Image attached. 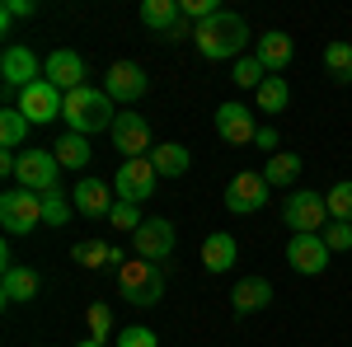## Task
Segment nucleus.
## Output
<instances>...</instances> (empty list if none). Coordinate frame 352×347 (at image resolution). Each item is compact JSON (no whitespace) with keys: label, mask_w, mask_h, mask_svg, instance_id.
<instances>
[{"label":"nucleus","mask_w":352,"mask_h":347,"mask_svg":"<svg viewBox=\"0 0 352 347\" xmlns=\"http://www.w3.org/2000/svg\"><path fill=\"white\" fill-rule=\"evenodd\" d=\"M244 43H249V24H244L240 14H230V10H221L217 19H207V24H197L192 33V47L207 56V61H240Z\"/></svg>","instance_id":"obj_1"},{"label":"nucleus","mask_w":352,"mask_h":347,"mask_svg":"<svg viewBox=\"0 0 352 347\" xmlns=\"http://www.w3.org/2000/svg\"><path fill=\"white\" fill-rule=\"evenodd\" d=\"M61 117H66V132H104L113 122H118V113H113V99L104 94V89H94V85H80V89H71L66 94V108H61Z\"/></svg>","instance_id":"obj_2"},{"label":"nucleus","mask_w":352,"mask_h":347,"mask_svg":"<svg viewBox=\"0 0 352 347\" xmlns=\"http://www.w3.org/2000/svg\"><path fill=\"white\" fill-rule=\"evenodd\" d=\"M118 295L136 305V310H151L164 300V267L151 258H132V263L118 267Z\"/></svg>","instance_id":"obj_3"},{"label":"nucleus","mask_w":352,"mask_h":347,"mask_svg":"<svg viewBox=\"0 0 352 347\" xmlns=\"http://www.w3.org/2000/svg\"><path fill=\"white\" fill-rule=\"evenodd\" d=\"M282 221L292 225V235H320L329 225V202L315 192V188H296L282 207Z\"/></svg>","instance_id":"obj_4"},{"label":"nucleus","mask_w":352,"mask_h":347,"mask_svg":"<svg viewBox=\"0 0 352 347\" xmlns=\"http://www.w3.org/2000/svg\"><path fill=\"white\" fill-rule=\"evenodd\" d=\"M0 225H5V235H28V230H38V225H43V197L28 192V188H10V192L0 197Z\"/></svg>","instance_id":"obj_5"},{"label":"nucleus","mask_w":352,"mask_h":347,"mask_svg":"<svg viewBox=\"0 0 352 347\" xmlns=\"http://www.w3.org/2000/svg\"><path fill=\"white\" fill-rule=\"evenodd\" d=\"M155 164H151V155L146 160H122L118 164V174H113V192H118V202H132V207H141V202H151L155 197Z\"/></svg>","instance_id":"obj_6"},{"label":"nucleus","mask_w":352,"mask_h":347,"mask_svg":"<svg viewBox=\"0 0 352 347\" xmlns=\"http://www.w3.org/2000/svg\"><path fill=\"white\" fill-rule=\"evenodd\" d=\"M146 89H151V76L136 61H113L109 71H104V94H109L113 104H136Z\"/></svg>","instance_id":"obj_7"},{"label":"nucleus","mask_w":352,"mask_h":347,"mask_svg":"<svg viewBox=\"0 0 352 347\" xmlns=\"http://www.w3.org/2000/svg\"><path fill=\"white\" fill-rule=\"evenodd\" d=\"M113 146L127 155V160H146L151 150H155V141H151V122L141 117V113H118V122H113Z\"/></svg>","instance_id":"obj_8"},{"label":"nucleus","mask_w":352,"mask_h":347,"mask_svg":"<svg viewBox=\"0 0 352 347\" xmlns=\"http://www.w3.org/2000/svg\"><path fill=\"white\" fill-rule=\"evenodd\" d=\"M14 108L24 113L28 122H52V117H61V108H66V94L52 80H33L28 89H19V104Z\"/></svg>","instance_id":"obj_9"},{"label":"nucleus","mask_w":352,"mask_h":347,"mask_svg":"<svg viewBox=\"0 0 352 347\" xmlns=\"http://www.w3.org/2000/svg\"><path fill=\"white\" fill-rule=\"evenodd\" d=\"M268 197H272V188H268L263 174H235L230 188H226V207H230L235 216L263 212V207H268Z\"/></svg>","instance_id":"obj_10"},{"label":"nucleus","mask_w":352,"mask_h":347,"mask_svg":"<svg viewBox=\"0 0 352 347\" xmlns=\"http://www.w3.org/2000/svg\"><path fill=\"white\" fill-rule=\"evenodd\" d=\"M0 76H5V89H28L33 80H43V61L33 56V47L10 43L0 56Z\"/></svg>","instance_id":"obj_11"},{"label":"nucleus","mask_w":352,"mask_h":347,"mask_svg":"<svg viewBox=\"0 0 352 347\" xmlns=\"http://www.w3.org/2000/svg\"><path fill=\"white\" fill-rule=\"evenodd\" d=\"M217 136L226 146H254V136H258V122H254V108L244 104H221L217 108Z\"/></svg>","instance_id":"obj_12"},{"label":"nucleus","mask_w":352,"mask_h":347,"mask_svg":"<svg viewBox=\"0 0 352 347\" xmlns=\"http://www.w3.org/2000/svg\"><path fill=\"white\" fill-rule=\"evenodd\" d=\"M56 174H61V164H56L52 150H33L28 146L24 155H19V188H28V192H47V188H56Z\"/></svg>","instance_id":"obj_13"},{"label":"nucleus","mask_w":352,"mask_h":347,"mask_svg":"<svg viewBox=\"0 0 352 347\" xmlns=\"http://www.w3.org/2000/svg\"><path fill=\"white\" fill-rule=\"evenodd\" d=\"M287 263L296 267L300 277H320V272L329 267L324 235H292V240H287Z\"/></svg>","instance_id":"obj_14"},{"label":"nucleus","mask_w":352,"mask_h":347,"mask_svg":"<svg viewBox=\"0 0 352 347\" xmlns=\"http://www.w3.org/2000/svg\"><path fill=\"white\" fill-rule=\"evenodd\" d=\"M132 249H136V258L164 263V258L174 254V225H169L164 216H151V221H146V225L132 235Z\"/></svg>","instance_id":"obj_15"},{"label":"nucleus","mask_w":352,"mask_h":347,"mask_svg":"<svg viewBox=\"0 0 352 347\" xmlns=\"http://www.w3.org/2000/svg\"><path fill=\"white\" fill-rule=\"evenodd\" d=\"M71 202H76V212L89 216V221H109V212L118 207V192L104 188V179H80V183L71 188Z\"/></svg>","instance_id":"obj_16"},{"label":"nucleus","mask_w":352,"mask_h":347,"mask_svg":"<svg viewBox=\"0 0 352 347\" xmlns=\"http://www.w3.org/2000/svg\"><path fill=\"white\" fill-rule=\"evenodd\" d=\"M43 80H52L61 94L80 89V85H85V56L71 52V47H56V52L43 61Z\"/></svg>","instance_id":"obj_17"},{"label":"nucleus","mask_w":352,"mask_h":347,"mask_svg":"<svg viewBox=\"0 0 352 347\" xmlns=\"http://www.w3.org/2000/svg\"><path fill=\"white\" fill-rule=\"evenodd\" d=\"M254 56L268 66V76H282V71L292 66V56H296V43H292L282 28H268V33L254 43Z\"/></svg>","instance_id":"obj_18"},{"label":"nucleus","mask_w":352,"mask_h":347,"mask_svg":"<svg viewBox=\"0 0 352 347\" xmlns=\"http://www.w3.org/2000/svg\"><path fill=\"white\" fill-rule=\"evenodd\" d=\"M230 305H235V315H258V310H268L272 305V282L268 277H244V282H235Z\"/></svg>","instance_id":"obj_19"},{"label":"nucleus","mask_w":352,"mask_h":347,"mask_svg":"<svg viewBox=\"0 0 352 347\" xmlns=\"http://www.w3.org/2000/svg\"><path fill=\"white\" fill-rule=\"evenodd\" d=\"M38 295V272L33 267H5V282H0V300L5 305H24V300H33Z\"/></svg>","instance_id":"obj_20"},{"label":"nucleus","mask_w":352,"mask_h":347,"mask_svg":"<svg viewBox=\"0 0 352 347\" xmlns=\"http://www.w3.org/2000/svg\"><path fill=\"white\" fill-rule=\"evenodd\" d=\"M235 254H240V249H235V240H230L226 230H217V235L202 240V267H207L212 277L230 272V267H235Z\"/></svg>","instance_id":"obj_21"},{"label":"nucleus","mask_w":352,"mask_h":347,"mask_svg":"<svg viewBox=\"0 0 352 347\" xmlns=\"http://www.w3.org/2000/svg\"><path fill=\"white\" fill-rule=\"evenodd\" d=\"M184 19V0H141V24L151 33H169V28Z\"/></svg>","instance_id":"obj_22"},{"label":"nucleus","mask_w":352,"mask_h":347,"mask_svg":"<svg viewBox=\"0 0 352 347\" xmlns=\"http://www.w3.org/2000/svg\"><path fill=\"white\" fill-rule=\"evenodd\" d=\"M300 155L296 150H277V155H268V164H263V179H268V188H292L300 179Z\"/></svg>","instance_id":"obj_23"},{"label":"nucleus","mask_w":352,"mask_h":347,"mask_svg":"<svg viewBox=\"0 0 352 347\" xmlns=\"http://www.w3.org/2000/svg\"><path fill=\"white\" fill-rule=\"evenodd\" d=\"M151 164H155V174H164V179H179V174H188V146H179V141H164V146H155L151 150Z\"/></svg>","instance_id":"obj_24"},{"label":"nucleus","mask_w":352,"mask_h":347,"mask_svg":"<svg viewBox=\"0 0 352 347\" xmlns=\"http://www.w3.org/2000/svg\"><path fill=\"white\" fill-rule=\"evenodd\" d=\"M71 258L80 267H122V249H113V244H104V240H80L76 249H71Z\"/></svg>","instance_id":"obj_25"},{"label":"nucleus","mask_w":352,"mask_h":347,"mask_svg":"<svg viewBox=\"0 0 352 347\" xmlns=\"http://www.w3.org/2000/svg\"><path fill=\"white\" fill-rule=\"evenodd\" d=\"M254 104H258V113H287V104H292L287 76H268V80L254 89Z\"/></svg>","instance_id":"obj_26"},{"label":"nucleus","mask_w":352,"mask_h":347,"mask_svg":"<svg viewBox=\"0 0 352 347\" xmlns=\"http://www.w3.org/2000/svg\"><path fill=\"white\" fill-rule=\"evenodd\" d=\"M52 155H56L61 169H85V164H89V141H85L80 132H66V136H56Z\"/></svg>","instance_id":"obj_27"},{"label":"nucleus","mask_w":352,"mask_h":347,"mask_svg":"<svg viewBox=\"0 0 352 347\" xmlns=\"http://www.w3.org/2000/svg\"><path fill=\"white\" fill-rule=\"evenodd\" d=\"M24 136H28V117L19 108H0V146L5 150H19Z\"/></svg>","instance_id":"obj_28"},{"label":"nucleus","mask_w":352,"mask_h":347,"mask_svg":"<svg viewBox=\"0 0 352 347\" xmlns=\"http://www.w3.org/2000/svg\"><path fill=\"white\" fill-rule=\"evenodd\" d=\"M43 197V225H66L71 212H76V202L61 192V188H47V192H38Z\"/></svg>","instance_id":"obj_29"},{"label":"nucleus","mask_w":352,"mask_h":347,"mask_svg":"<svg viewBox=\"0 0 352 347\" xmlns=\"http://www.w3.org/2000/svg\"><path fill=\"white\" fill-rule=\"evenodd\" d=\"M324 66H329V76H333L338 85H348L352 80V43H329Z\"/></svg>","instance_id":"obj_30"},{"label":"nucleus","mask_w":352,"mask_h":347,"mask_svg":"<svg viewBox=\"0 0 352 347\" xmlns=\"http://www.w3.org/2000/svg\"><path fill=\"white\" fill-rule=\"evenodd\" d=\"M329 216L333 221H343V225H352V179H343V183H333L329 188Z\"/></svg>","instance_id":"obj_31"},{"label":"nucleus","mask_w":352,"mask_h":347,"mask_svg":"<svg viewBox=\"0 0 352 347\" xmlns=\"http://www.w3.org/2000/svg\"><path fill=\"white\" fill-rule=\"evenodd\" d=\"M230 80L240 85V89H258V85L268 80V66H263L258 56H240V61H235V76H230Z\"/></svg>","instance_id":"obj_32"},{"label":"nucleus","mask_w":352,"mask_h":347,"mask_svg":"<svg viewBox=\"0 0 352 347\" xmlns=\"http://www.w3.org/2000/svg\"><path fill=\"white\" fill-rule=\"evenodd\" d=\"M109 225H113V230H122V235H136L146 221H141V207H132V202H118V207L109 212Z\"/></svg>","instance_id":"obj_33"},{"label":"nucleus","mask_w":352,"mask_h":347,"mask_svg":"<svg viewBox=\"0 0 352 347\" xmlns=\"http://www.w3.org/2000/svg\"><path fill=\"white\" fill-rule=\"evenodd\" d=\"M85 320H89V338H99V343L113 333V310L104 305V300H94V305L85 310Z\"/></svg>","instance_id":"obj_34"},{"label":"nucleus","mask_w":352,"mask_h":347,"mask_svg":"<svg viewBox=\"0 0 352 347\" xmlns=\"http://www.w3.org/2000/svg\"><path fill=\"white\" fill-rule=\"evenodd\" d=\"M320 235H324L329 254H348V249H352V225H343V221H333V225H324Z\"/></svg>","instance_id":"obj_35"},{"label":"nucleus","mask_w":352,"mask_h":347,"mask_svg":"<svg viewBox=\"0 0 352 347\" xmlns=\"http://www.w3.org/2000/svg\"><path fill=\"white\" fill-rule=\"evenodd\" d=\"M118 347H160V338H155V328L132 324V328H122V333H118Z\"/></svg>","instance_id":"obj_36"},{"label":"nucleus","mask_w":352,"mask_h":347,"mask_svg":"<svg viewBox=\"0 0 352 347\" xmlns=\"http://www.w3.org/2000/svg\"><path fill=\"white\" fill-rule=\"evenodd\" d=\"M217 14H221L217 0H184V19H188V24H207V19H217Z\"/></svg>","instance_id":"obj_37"},{"label":"nucleus","mask_w":352,"mask_h":347,"mask_svg":"<svg viewBox=\"0 0 352 347\" xmlns=\"http://www.w3.org/2000/svg\"><path fill=\"white\" fill-rule=\"evenodd\" d=\"M24 14H33V0H10V5L0 10V33H10L14 19H24Z\"/></svg>","instance_id":"obj_38"},{"label":"nucleus","mask_w":352,"mask_h":347,"mask_svg":"<svg viewBox=\"0 0 352 347\" xmlns=\"http://www.w3.org/2000/svg\"><path fill=\"white\" fill-rule=\"evenodd\" d=\"M254 146H263L268 155H277V132H272V127H258V136H254Z\"/></svg>","instance_id":"obj_39"},{"label":"nucleus","mask_w":352,"mask_h":347,"mask_svg":"<svg viewBox=\"0 0 352 347\" xmlns=\"http://www.w3.org/2000/svg\"><path fill=\"white\" fill-rule=\"evenodd\" d=\"M76 347H104V343H99V338H80Z\"/></svg>","instance_id":"obj_40"}]
</instances>
